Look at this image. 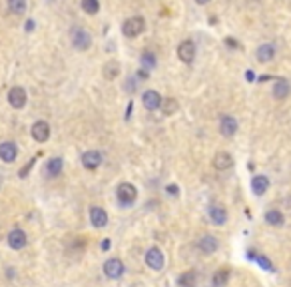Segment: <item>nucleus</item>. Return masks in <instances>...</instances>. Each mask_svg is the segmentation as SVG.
<instances>
[{
  "label": "nucleus",
  "mask_w": 291,
  "mask_h": 287,
  "mask_svg": "<svg viewBox=\"0 0 291 287\" xmlns=\"http://www.w3.org/2000/svg\"><path fill=\"white\" fill-rule=\"evenodd\" d=\"M257 263H260L262 267H265L267 272H273V265H271V261H269V259H265L263 256H260V257H257Z\"/></svg>",
  "instance_id": "nucleus-32"
},
{
  "label": "nucleus",
  "mask_w": 291,
  "mask_h": 287,
  "mask_svg": "<svg viewBox=\"0 0 291 287\" xmlns=\"http://www.w3.org/2000/svg\"><path fill=\"white\" fill-rule=\"evenodd\" d=\"M160 108L164 110L166 116H172V114H175L177 110H180V102H177L175 98H166V100H161V106Z\"/></svg>",
  "instance_id": "nucleus-26"
},
{
  "label": "nucleus",
  "mask_w": 291,
  "mask_h": 287,
  "mask_svg": "<svg viewBox=\"0 0 291 287\" xmlns=\"http://www.w3.org/2000/svg\"><path fill=\"white\" fill-rule=\"evenodd\" d=\"M62 170H64V160H62V158H50V160L46 162L44 174H46L48 178H56V176L62 174Z\"/></svg>",
  "instance_id": "nucleus-16"
},
{
  "label": "nucleus",
  "mask_w": 291,
  "mask_h": 287,
  "mask_svg": "<svg viewBox=\"0 0 291 287\" xmlns=\"http://www.w3.org/2000/svg\"><path fill=\"white\" fill-rule=\"evenodd\" d=\"M168 192H170L172 196H175V194H177V185H170V188H168Z\"/></svg>",
  "instance_id": "nucleus-34"
},
{
  "label": "nucleus",
  "mask_w": 291,
  "mask_h": 287,
  "mask_svg": "<svg viewBox=\"0 0 291 287\" xmlns=\"http://www.w3.org/2000/svg\"><path fill=\"white\" fill-rule=\"evenodd\" d=\"M237 120L233 116H223L221 120H219V132H221V136L225 138H232L235 136V132H237Z\"/></svg>",
  "instance_id": "nucleus-10"
},
{
  "label": "nucleus",
  "mask_w": 291,
  "mask_h": 287,
  "mask_svg": "<svg viewBox=\"0 0 291 287\" xmlns=\"http://www.w3.org/2000/svg\"><path fill=\"white\" fill-rule=\"evenodd\" d=\"M32 138H34L36 142H40V144H44L48 138H50V126H48V122H44V120H38V122H34V126H32Z\"/></svg>",
  "instance_id": "nucleus-9"
},
{
  "label": "nucleus",
  "mask_w": 291,
  "mask_h": 287,
  "mask_svg": "<svg viewBox=\"0 0 291 287\" xmlns=\"http://www.w3.org/2000/svg\"><path fill=\"white\" fill-rule=\"evenodd\" d=\"M102 249H110V240H104V242H102Z\"/></svg>",
  "instance_id": "nucleus-35"
},
{
  "label": "nucleus",
  "mask_w": 291,
  "mask_h": 287,
  "mask_svg": "<svg viewBox=\"0 0 291 287\" xmlns=\"http://www.w3.org/2000/svg\"><path fill=\"white\" fill-rule=\"evenodd\" d=\"M265 222H267L269 226H273V227H281V226L285 224V215H283L279 210H269V211L265 213Z\"/></svg>",
  "instance_id": "nucleus-22"
},
{
  "label": "nucleus",
  "mask_w": 291,
  "mask_h": 287,
  "mask_svg": "<svg viewBox=\"0 0 291 287\" xmlns=\"http://www.w3.org/2000/svg\"><path fill=\"white\" fill-rule=\"evenodd\" d=\"M140 62H142V68H144V70H152V68H156V64H158L156 54H154V52H150V50H146V52L142 54Z\"/></svg>",
  "instance_id": "nucleus-28"
},
{
  "label": "nucleus",
  "mask_w": 291,
  "mask_h": 287,
  "mask_svg": "<svg viewBox=\"0 0 291 287\" xmlns=\"http://www.w3.org/2000/svg\"><path fill=\"white\" fill-rule=\"evenodd\" d=\"M124 272H126L124 261L118 259V257H112V259H108V261L104 263V273H106V277H110V279H118V277H122Z\"/></svg>",
  "instance_id": "nucleus-6"
},
{
  "label": "nucleus",
  "mask_w": 291,
  "mask_h": 287,
  "mask_svg": "<svg viewBox=\"0 0 291 287\" xmlns=\"http://www.w3.org/2000/svg\"><path fill=\"white\" fill-rule=\"evenodd\" d=\"M289 94H291V82L287 78H279L276 82V86H273V96L277 100H285Z\"/></svg>",
  "instance_id": "nucleus-18"
},
{
  "label": "nucleus",
  "mask_w": 291,
  "mask_h": 287,
  "mask_svg": "<svg viewBox=\"0 0 291 287\" xmlns=\"http://www.w3.org/2000/svg\"><path fill=\"white\" fill-rule=\"evenodd\" d=\"M6 4L14 16H22L26 12V0H6Z\"/></svg>",
  "instance_id": "nucleus-27"
},
{
  "label": "nucleus",
  "mask_w": 291,
  "mask_h": 287,
  "mask_svg": "<svg viewBox=\"0 0 291 287\" xmlns=\"http://www.w3.org/2000/svg\"><path fill=\"white\" fill-rule=\"evenodd\" d=\"M138 78L136 76H130V78H128V82H126V92H136V88H138V82H136Z\"/></svg>",
  "instance_id": "nucleus-30"
},
{
  "label": "nucleus",
  "mask_w": 291,
  "mask_h": 287,
  "mask_svg": "<svg viewBox=\"0 0 291 287\" xmlns=\"http://www.w3.org/2000/svg\"><path fill=\"white\" fill-rule=\"evenodd\" d=\"M196 2H198L200 6H204V4H207V2H209V0H196Z\"/></svg>",
  "instance_id": "nucleus-36"
},
{
  "label": "nucleus",
  "mask_w": 291,
  "mask_h": 287,
  "mask_svg": "<svg viewBox=\"0 0 291 287\" xmlns=\"http://www.w3.org/2000/svg\"><path fill=\"white\" fill-rule=\"evenodd\" d=\"M102 74H104V78L106 80H116L118 78V74H120V64L118 62H108V64H104V70H102Z\"/></svg>",
  "instance_id": "nucleus-25"
},
{
  "label": "nucleus",
  "mask_w": 291,
  "mask_h": 287,
  "mask_svg": "<svg viewBox=\"0 0 291 287\" xmlns=\"http://www.w3.org/2000/svg\"><path fill=\"white\" fill-rule=\"evenodd\" d=\"M228 281H230V269L228 267L218 269V272L214 273V277H212V285L214 287H225Z\"/></svg>",
  "instance_id": "nucleus-23"
},
{
  "label": "nucleus",
  "mask_w": 291,
  "mask_h": 287,
  "mask_svg": "<svg viewBox=\"0 0 291 287\" xmlns=\"http://www.w3.org/2000/svg\"><path fill=\"white\" fill-rule=\"evenodd\" d=\"M0 188H2V176H0Z\"/></svg>",
  "instance_id": "nucleus-37"
},
{
  "label": "nucleus",
  "mask_w": 291,
  "mask_h": 287,
  "mask_svg": "<svg viewBox=\"0 0 291 287\" xmlns=\"http://www.w3.org/2000/svg\"><path fill=\"white\" fill-rule=\"evenodd\" d=\"M177 58L184 64H193V60H196V44L191 40L180 42V46H177Z\"/></svg>",
  "instance_id": "nucleus-4"
},
{
  "label": "nucleus",
  "mask_w": 291,
  "mask_h": 287,
  "mask_svg": "<svg viewBox=\"0 0 291 287\" xmlns=\"http://www.w3.org/2000/svg\"><path fill=\"white\" fill-rule=\"evenodd\" d=\"M177 283H180V287H196L198 283V273L196 272H184L180 277H177Z\"/></svg>",
  "instance_id": "nucleus-24"
},
{
  "label": "nucleus",
  "mask_w": 291,
  "mask_h": 287,
  "mask_svg": "<svg viewBox=\"0 0 291 287\" xmlns=\"http://www.w3.org/2000/svg\"><path fill=\"white\" fill-rule=\"evenodd\" d=\"M251 190L255 196H263L267 190H269V180L267 176H255L251 180Z\"/></svg>",
  "instance_id": "nucleus-20"
},
{
  "label": "nucleus",
  "mask_w": 291,
  "mask_h": 287,
  "mask_svg": "<svg viewBox=\"0 0 291 287\" xmlns=\"http://www.w3.org/2000/svg\"><path fill=\"white\" fill-rule=\"evenodd\" d=\"M90 222L94 227H106L108 226V213L100 206H92L90 208Z\"/></svg>",
  "instance_id": "nucleus-11"
},
{
  "label": "nucleus",
  "mask_w": 291,
  "mask_h": 287,
  "mask_svg": "<svg viewBox=\"0 0 291 287\" xmlns=\"http://www.w3.org/2000/svg\"><path fill=\"white\" fill-rule=\"evenodd\" d=\"M255 58L260 60L262 64H265V62H271L273 58H276V46L273 44H262L260 48H257V52H255Z\"/></svg>",
  "instance_id": "nucleus-17"
},
{
  "label": "nucleus",
  "mask_w": 291,
  "mask_h": 287,
  "mask_svg": "<svg viewBox=\"0 0 291 287\" xmlns=\"http://www.w3.org/2000/svg\"><path fill=\"white\" fill-rule=\"evenodd\" d=\"M142 104H144L146 110H150V112L158 110V108L161 106V96H160V92H156V90L144 92V96H142Z\"/></svg>",
  "instance_id": "nucleus-12"
},
{
  "label": "nucleus",
  "mask_w": 291,
  "mask_h": 287,
  "mask_svg": "<svg viewBox=\"0 0 291 287\" xmlns=\"http://www.w3.org/2000/svg\"><path fill=\"white\" fill-rule=\"evenodd\" d=\"M116 197H118V201L124 206V208H128V206H132L134 201H136V197H138V190L134 188L132 183H128V181H124V183H120L118 185V190H116Z\"/></svg>",
  "instance_id": "nucleus-2"
},
{
  "label": "nucleus",
  "mask_w": 291,
  "mask_h": 287,
  "mask_svg": "<svg viewBox=\"0 0 291 287\" xmlns=\"http://www.w3.org/2000/svg\"><path fill=\"white\" fill-rule=\"evenodd\" d=\"M146 265L154 269V272H160L164 267V253H161L160 247H150L146 251Z\"/></svg>",
  "instance_id": "nucleus-5"
},
{
  "label": "nucleus",
  "mask_w": 291,
  "mask_h": 287,
  "mask_svg": "<svg viewBox=\"0 0 291 287\" xmlns=\"http://www.w3.org/2000/svg\"><path fill=\"white\" fill-rule=\"evenodd\" d=\"M70 42L78 52H86V50L92 46V36H90V32L86 28L76 26V28L70 30Z\"/></svg>",
  "instance_id": "nucleus-1"
},
{
  "label": "nucleus",
  "mask_w": 291,
  "mask_h": 287,
  "mask_svg": "<svg viewBox=\"0 0 291 287\" xmlns=\"http://www.w3.org/2000/svg\"><path fill=\"white\" fill-rule=\"evenodd\" d=\"M82 10L86 14H98L100 10V0H82Z\"/></svg>",
  "instance_id": "nucleus-29"
},
{
  "label": "nucleus",
  "mask_w": 291,
  "mask_h": 287,
  "mask_svg": "<svg viewBox=\"0 0 291 287\" xmlns=\"http://www.w3.org/2000/svg\"><path fill=\"white\" fill-rule=\"evenodd\" d=\"M26 243H28V238H26V233L22 231V229H12L10 233H8V245L12 247V249H22V247H26Z\"/></svg>",
  "instance_id": "nucleus-13"
},
{
  "label": "nucleus",
  "mask_w": 291,
  "mask_h": 287,
  "mask_svg": "<svg viewBox=\"0 0 291 287\" xmlns=\"http://www.w3.org/2000/svg\"><path fill=\"white\" fill-rule=\"evenodd\" d=\"M144 28H146V22H144L142 16H132V18H128L124 22L122 32H124V36H128V38H136V36H140L144 32Z\"/></svg>",
  "instance_id": "nucleus-3"
},
{
  "label": "nucleus",
  "mask_w": 291,
  "mask_h": 287,
  "mask_svg": "<svg viewBox=\"0 0 291 287\" xmlns=\"http://www.w3.org/2000/svg\"><path fill=\"white\" fill-rule=\"evenodd\" d=\"M233 166V158L232 154H228V151H218V154L214 156V167L219 172L223 170H230V167Z\"/></svg>",
  "instance_id": "nucleus-15"
},
{
  "label": "nucleus",
  "mask_w": 291,
  "mask_h": 287,
  "mask_svg": "<svg viewBox=\"0 0 291 287\" xmlns=\"http://www.w3.org/2000/svg\"><path fill=\"white\" fill-rule=\"evenodd\" d=\"M34 162H36V160H30V162H28V164L22 167V170L18 172V176H20V178H26V176H28V172L32 170V167H34Z\"/></svg>",
  "instance_id": "nucleus-31"
},
{
  "label": "nucleus",
  "mask_w": 291,
  "mask_h": 287,
  "mask_svg": "<svg viewBox=\"0 0 291 287\" xmlns=\"http://www.w3.org/2000/svg\"><path fill=\"white\" fill-rule=\"evenodd\" d=\"M100 164H102V154L98 150H90L82 156V166L86 167V170H96Z\"/></svg>",
  "instance_id": "nucleus-14"
},
{
  "label": "nucleus",
  "mask_w": 291,
  "mask_h": 287,
  "mask_svg": "<svg viewBox=\"0 0 291 287\" xmlns=\"http://www.w3.org/2000/svg\"><path fill=\"white\" fill-rule=\"evenodd\" d=\"M34 30V20H26V32H32Z\"/></svg>",
  "instance_id": "nucleus-33"
},
{
  "label": "nucleus",
  "mask_w": 291,
  "mask_h": 287,
  "mask_svg": "<svg viewBox=\"0 0 291 287\" xmlns=\"http://www.w3.org/2000/svg\"><path fill=\"white\" fill-rule=\"evenodd\" d=\"M209 219H212L216 226H223L225 222H228V211H225L223 206L216 204V206L209 208Z\"/></svg>",
  "instance_id": "nucleus-19"
},
{
  "label": "nucleus",
  "mask_w": 291,
  "mask_h": 287,
  "mask_svg": "<svg viewBox=\"0 0 291 287\" xmlns=\"http://www.w3.org/2000/svg\"><path fill=\"white\" fill-rule=\"evenodd\" d=\"M198 247H200L204 253H214V251L219 247V243H218V240L214 238V235H204V238L198 242Z\"/></svg>",
  "instance_id": "nucleus-21"
},
{
  "label": "nucleus",
  "mask_w": 291,
  "mask_h": 287,
  "mask_svg": "<svg viewBox=\"0 0 291 287\" xmlns=\"http://www.w3.org/2000/svg\"><path fill=\"white\" fill-rule=\"evenodd\" d=\"M16 156H18V146H16V142L6 140L0 144V160L4 164H12L16 160Z\"/></svg>",
  "instance_id": "nucleus-8"
},
{
  "label": "nucleus",
  "mask_w": 291,
  "mask_h": 287,
  "mask_svg": "<svg viewBox=\"0 0 291 287\" xmlns=\"http://www.w3.org/2000/svg\"><path fill=\"white\" fill-rule=\"evenodd\" d=\"M26 90L22 88V86H14V88H10V92H8V104L14 108V110H22L24 106H26Z\"/></svg>",
  "instance_id": "nucleus-7"
}]
</instances>
